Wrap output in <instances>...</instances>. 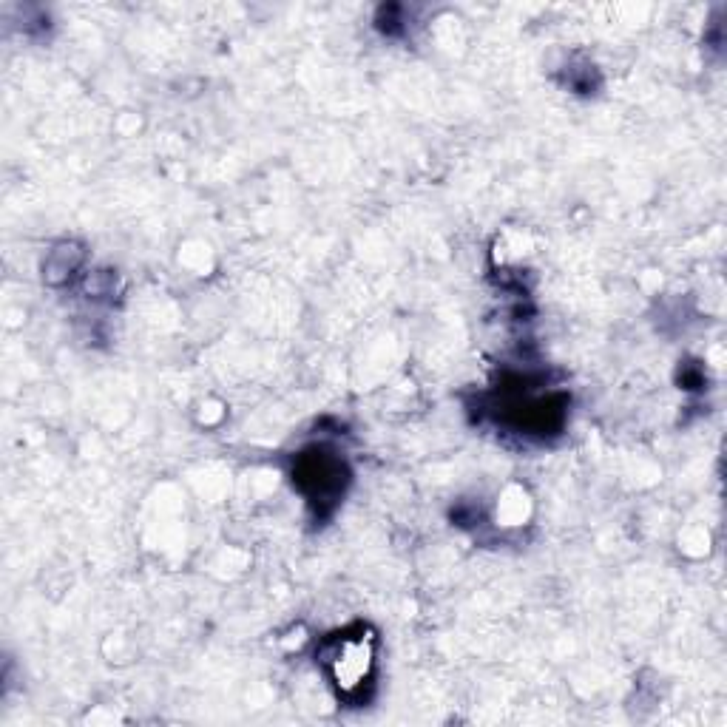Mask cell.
Wrapping results in <instances>:
<instances>
[{
	"label": "cell",
	"instance_id": "6da1fadb",
	"mask_svg": "<svg viewBox=\"0 0 727 727\" xmlns=\"http://www.w3.org/2000/svg\"><path fill=\"white\" fill-rule=\"evenodd\" d=\"M336 659V679L341 688H355L358 682H364L367 665H370V651L364 648V642L347 639Z\"/></svg>",
	"mask_w": 727,
	"mask_h": 727
}]
</instances>
